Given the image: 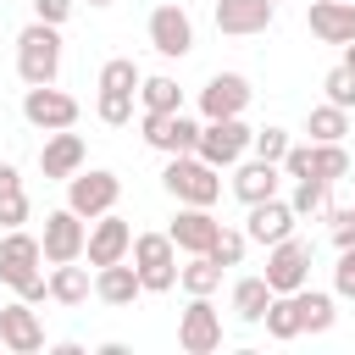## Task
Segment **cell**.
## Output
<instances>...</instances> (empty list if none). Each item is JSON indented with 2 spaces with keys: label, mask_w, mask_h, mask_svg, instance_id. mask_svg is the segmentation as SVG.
<instances>
[{
  "label": "cell",
  "mask_w": 355,
  "mask_h": 355,
  "mask_svg": "<svg viewBox=\"0 0 355 355\" xmlns=\"http://www.w3.org/2000/svg\"><path fill=\"white\" fill-rule=\"evenodd\" d=\"M55 72H61V33H55V22L33 17L17 33V78L33 89V83H55Z\"/></svg>",
  "instance_id": "obj_1"
},
{
  "label": "cell",
  "mask_w": 355,
  "mask_h": 355,
  "mask_svg": "<svg viewBox=\"0 0 355 355\" xmlns=\"http://www.w3.org/2000/svg\"><path fill=\"white\" fill-rule=\"evenodd\" d=\"M161 189H166L178 205H216L222 178H216V166L200 161V155H172L166 172H161Z\"/></svg>",
  "instance_id": "obj_2"
},
{
  "label": "cell",
  "mask_w": 355,
  "mask_h": 355,
  "mask_svg": "<svg viewBox=\"0 0 355 355\" xmlns=\"http://www.w3.org/2000/svg\"><path fill=\"white\" fill-rule=\"evenodd\" d=\"M133 266H139L144 294L178 288V244H172V233H133Z\"/></svg>",
  "instance_id": "obj_3"
},
{
  "label": "cell",
  "mask_w": 355,
  "mask_h": 355,
  "mask_svg": "<svg viewBox=\"0 0 355 355\" xmlns=\"http://www.w3.org/2000/svg\"><path fill=\"white\" fill-rule=\"evenodd\" d=\"M116 200H122V178L105 172V166H94V172H72V178H67V205H72L83 222L116 211Z\"/></svg>",
  "instance_id": "obj_4"
},
{
  "label": "cell",
  "mask_w": 355,
  "mask_h": 355,
  "mask_svg": "<svg viewBox=\"0 0 355 355\" xmlns=\"http://www.w3.org/2000/svg\"><path fill=\"white\" fill-rule=\"evenodd\" d=\"M266 283H272V294H300L305 283H311V244L305 239H277V244H266V272H261Z\"/></svg>",
  "instance_id": "obj_5"
},
{
  "label": "cell",
  "mask_w": 355,
  "mask_h": 355,
  "mask_svg": "<svg viewBox=\"0 0 355 355\" xmlns=\"http://www.w3.org/2000/svg\"><path fill=\"white\" fill-rule=\"evenodd\" d=\"M250 139H255V128H244L239 116H222V122H205V128H200V150H194V155L222 172V166H239V161H244Z\"/></svg>",
  "instance_id": "obj_6"
},
{
  "label": "cell",
  "mask_w": 355,
  "mask_h": 355,
  "mask_svg": "<svg viewBox=\"0 0 355 355\" xmlns=\"http://www.w3.org/2000/svg\"><path fill=\"white\" fill-rule=\"evenodd\" d=\"M178 344H183L189 355L222 349V311L211 305V294H189V311L178 316Z\"/></svg>",
  "instance_id": "obj_7"
},
{
  "label": "cell",
  "mask_w": 355,
  "mask_h": 355,
  "mask_svg": "<svg viewBox=\"0 0 355 355\" xmlns=\"http://www.w3.org/2000/svg\"><path fill=\"white\" fill-rule=\"evenodd\" d=\"M39 261H44V244L33 233H22V227H6V239H0V283H11L22 294L33 277H44Z\"/></svg>",
  "instance_id": "obj_8"
},
{
  "label": "cell",
  "mask_w": 355,
  "mask_h": 355,
  "mask_svg": "<svg viewBox=\"0 0 355 355\" xmlns=\"http://www.w3.org/2000/svg\"><path fill=\"white\" fill-rule=\"evenodd\" d=\"M44 261L50 266H61V261H83V244H89V227H83V216L72 211V205H61V211H50L44 216Z\"/></svg>",
  "instance_id": "obj_9"
},
{
  "label": "cell",
  "mask_w": 355,
  "mask_h": 355,
  "mask_svg": "<svg viewBox=\"0 0 355 355\" xmlns=\"http://www.w3.org/2000/svg\"><path fill=\"white\" fill-rule=\"evenodd\" d=\"M22 116H28L33 128L55 133V128H72V122H78V100L61 94L55 83H33V89L22 94Z\"/></svg>",
  "instance_id": "obj_10"
},
{
  "label": "cell",
  "mask_w": 355,
  "mask_h": 355,
  "mask_svg": "<svg viewBox=\"0 0 355 355\" xmlns=\"http://www.w3.org/2000/svg\"><path fill=\"white\" fill-rule=\"evenodd\" d=\"M0 344L11 355H39L44 349V322L33 316V305L17 294L11 305H0Z\"/></svg>",
  "instance_id": "obj_11"
},
{
  "label": "cell",
  "mask_w": 355,
  "mask_h": 355,
  "mask_svg": "<svg viewBox=\"0 0 355 355\" xmlns=\"http://www.w3.org/2000/svg\"><path fill=\"white\" fill-rule=\"evenodd\" d=\"M250 78L244 72H216L205 89H200V111H205V122H222V116H244V105H250Z\"/></svg>",
  "instance_id": "obj_12"
},
{
  "label": "cell",
  "mask_w": 355,
  "mask_h": 355,
  "mask_svg": "<svg viewBox=\"0 0 355 355\" xmlns=\"http://www.w3.org/2000/svg\"><path fill=\"white\" fill-rule=\"evenodd\" d=\"M83 255H89V266H111V261H128L133 255V227L116 216V211H105V216H94V227H89V244H83Z\"/></svg>",
  "instance_id": "obj_13"
},
{
  "label": "cell",
  "mask_w": 355,
  "mask_h": 355,
  "mask_svg": "<svg viewBox=\"0 0 355 355\" xmlns=\"http://www.w3.org/2000/svg\"><path fill=\"white\" fill-rule=\"evenodd\" d=\"M150 44L161 50V55H189L194 50V17L183 11V6H155L150 11Z\"/></svg>",
  "instance_id": "obj_14"
},
{
  "label": "cell",
  "mask_w": 355,
  "mask_h": 355,
  "mask_svg": "<svg viewBox=\"0 0 355 355\" xmlns=\"http://www.w3.org/2000/svg\"><path fill=\"white\" fill-rule=\"evenodd\" d=\"M272 17H277V0H216V33H233V39L266 33Z\"/></svg>",
  "instance_id": "obj_15"
},
{
  "label": "cell",
  "mask_w": 355,
  "mask_h": 355,
  "mask_svg": "<svg viewBox=\"0 0 355 355\" xmlns=\"http://www.w3.org/2000/svg\"><path fill=\"white\" fill-rule=\"evenodd\" d=\"M172 244L183 250V255H205L211 250V239L222 233V222L211 216V205H178V216H172Z\"/></svg>",
  "instance_id": "obj_16"
},
{
  "label": "cell",
  "mask_w": 355,
  "mask_h": 355,
  "mask_svg": "<svg viewBox=\"0 0 355 355\" xmlns=\"http://www.w3.org/2000/svg\"><path fill=\"white\" fill-rule=\"evenodd\" d=\"M305 28L322 44H355V0H311Z\"/></svg>",
  "instance_id": "obj_17"
},
{
  "label": "cell",
  "mask_w": 355,
  "mask_h": 355,
  "mask_svg": "<svg viewBox=\"0 0 355 355\" xmlns=\"http://www.w3.org/2000/svg\"><path fill=\"white\" fill-rule=\"evenodd\" d=\"M83 161H89V150H83V139H78L72 128H55V133L44 139V150H39V172L55 178V183H67L72 172H83Z\"/></svg>",
  "instance_id": "obj_18"
},
{
  "label": "cell",
  "mask_w": 355,
  "mask_h": 355,
  "mask_svg": "<svg viewBox=\"0 0 355 355\" xmlns=\"http://www.w3.org/2000/svg\"><path fill=\"white\" fill-rule=\"evenodd\" d=\"M294 222H300V216H294V205L272 194V200H255V205H250L244 233H250V244H277V239H288V233H294Z\"/></svg>",
  "instance_id": "obj_19"
},
{
  "label": "cell",
  "mask_w": 355,
  "mask_h": 355,
  "mask_svg": "<svg viewBox=\"0 0 355 355\" xmlns=\"http://www.w3.org/2000/svg\"><path fill=\"white\" fill-rule=\"evenodd\" d=\"M94 294H100L105 305H133V300L144 294L133 255H128V261H111V266H94Z\"/></svg>",
  "instance_id": "obj_20"
},
{
  "label": "cell",
  "mask_w": 355,
  "mask_h": 355,
  "mask_svg": "<svg viewBox=\"0 0 355 355\" xmlns=\"http://www.w3.org/2000/svg\"><path fill=\"white\" fill-rule=\"evenodd\" d=\"M277 183H283V178H277V161H261V155H255V161H239V166H233V194H239L244 205L272 200Z\"/></svg>",
  "instance_id": "obj_21"
},
{
  "label": "cell",
  "mask_w": 355,
  "mask_h": 355,
  "mask_svg": "<svg viewBox=\"0 0 355 355\" xmlns=\"http://www.w3.org/2000/svg\"><path fill=\"white\" fill-rule=\"evenodd\" d=\"M305 133H311L316 144H344V133H349V111H344V105H333V100H322V105H311Z\"/></svg>",
  "instance_id": "obj_22"
},
{
  "label": "cell",
  "mask_w": 355,
  "mask_h": 355,
  "mask_svg": "<svg viewBox=\"0 0 355 355\" xmlns=\"http://www.w3.org/2000/svg\"><path fill=\"white\" fill-rule=\"evenodd\" d=\"M288 205H294V216H327L333 211V183L327 178H294V194H288Z\"/></svg>",
  "instance_id": "obj_23"
},
{
  "label": "cell",
  "mask_w": 355,
  "mask_h": 355,
  "mask_svg": "<svg viewBox=\"0 0 355 355\" xmlns=\"http://www.w3.org/2000/svg\"><path fill=\"white\" fill-rule=\"evenodd\" d=\"M266 305H272V283L266 277H239L233 283V316L239 322H266Z\"/></svg>",
  "instance_id": "obj_24"
},
{
  "label": "cell",
  "mask_w": 355,
  "mask_h": 355,
  "mask_svg": "<svg viewBox=\"0 0 355 355\" xmlns=\"http://www.w3.org/2000/svg\"><path fill=\"white\" fill-rule=\"evenodd\" d=\"M89 288H94V283H89V272H83L78 261H61V266L50 272V300H55V305H83Z\"/></svg>",
  "instance_id": "obj_25"
},
{
  "label": "cell",
  "mask_w": 355,
  "mask_h": 355,
  "mask_svg": "<svg viewBox=\"0 0 355 355\" xmlns=\"http://www.w3.org/2000/svg\"><path fill=\"white\" fill-rule=\"evenodd\" d=\"M222 272L227 266H216L211 255H189V266H178V288L183 294H216L222 288Z\"/></svg>",
  "instance_id": "obj_26"
},
{
  "label": "cell",
  "mask_w": 355,
  "mask_h": 355,
  "mask_svg": "<svg viewBox=\"0 0 355 355\" xmlns=\"http://www.w3.org/2000/svg\"><path fill=\"white\" fill-rule=\"evenodd\" d=\"M294 300H300V322H305V333H327V327L338 322V305H333V294H322V288H311V283H305Z\"/></svg>",
  "instance_id": "obj_27"
},
{
  "label": "cell",
  "mask_w": 355,
  "mask_h": 355,
  "mask_svg": "<svg viewBox=\"0 0 355 355\" xmlns=\"http://www.w3.org/2000/svg\"><path fill=\"white\" fill-rule=\"evenodd\" d=\"M266 333H272L277 344H288V338L305 333V322H300V300H294V294H272V305H266Z\"/></svg>",
  "instance_id": "obj_28"
},
{
  "label": "cell",
  "mask_w": 355,
  "mask_h": 355,
  "mask_svg": "<svg viewBox=\"0 0 355 355\" xmlns=\"http://www.w3.org/2000/svg\"><path fill=\"white\" fill-rule=\"evenodd\" d=\"M155 150H161V155H194V150H200V122L183 116V111H172V116H166V133H161Z\"/></svg>",
  "instance_id": "obj_29"
},
{
  "label": "cell",
  "mask_w": 355,
  "mask_h": 355,
  "mask_svg": "<svg viewBox=\"0 0 355 355\" xmlns=\"http://www.w3.org/2000/svg\"><path fill=\"white\" fill-rule=\"evenodd\" d=\"M139 105H144V111H183V89H178L166 72H155V78L139 83Z\"/></svg>",
  "instance_id": "obj_30"
},
{
  "label": "cell",
  "mask_w": 355,
  "mask_h": 355,
  "mask_svg": "<svg viewBox=\"0 0 355 355\" xmlns=\"http://www.w3.org/2000/svg\"><path fill=\"white\" fill-rule=\"evenodd\" d=\"M133 100H139V89H100L94 116L111 122V128H122V122H133Z\"/></svg>",
  "instance_id": "obj_31"
},
{
  "label": "cell",
  "mask_w": 355,
  "mask_h": 355,
  "mask_svg": "<svg viewBox=\"0 0 355 355\" xmlns=\"http://www.w3.org/2000/svg\"><path fill=\"white\" fill-rule=\"evenodd\" d=\"M244 250H250V233H244V227H222V233L211 239V250H205V255H211L216 266H239V261H244Z\"/></svg>",
  "instance_id": "obj_32"
},
{
  "label": "cell",
  "mask_w": 355,
  "mask_h": 355,
  "mask_svg": "<svg viewBox=\"0 0 355 355\" xmlns=\"http://www.w3.org/2000/svg\"><path fill=\"white\" fill-rule=\"evenodd\" d=\"M144 83V72H139V61H128V55H111L105 67H100V89H139Z\"/></svg>",
  "instance_id": "obj_33"
},
{
  "label": "cell",
  "mask_w": 355,
  "mask_h": 355,
  "mask_svg": "<svg viewBox=\"0 0 355 355\" xmlns=\"http://www.w3.org/2000/svg\"><path fill=\"white\" fill-rule=\"evenodd\" d=\"M311 144H316V139H311ZM316 178H327V183L349 178V150H344V144H316Z\"/></svg>",
  "instance_id": "obj_34"
},
{
  "label": "cell",
  "mask_w": 355,
  "mask_h": 355,
  "mask_svg": "<svg viewBox=\"0 0 355 355\" xmlns=\"http://www.w3.org/2000/svg\"><path fill=\"white\" fill-rule=\"evenodd\" d=\"M322 89H327V100H333V105H344V111H355V72H349L344 61H338V67H333V72L322 78Z\"/></svg>",
  "instance_id": "obj_35"
},
{
  "label": "cell",
  "mask_w": 355,
  "mask_h": 355,
  "mask_svg": "<svg viewBox=\"0 0 355 355\" xmlns=\"http://www.w3.org/2000/svg\"><path fill=\"white\" fill-rule=\"evenodd\" d=\"M250 150H255L261 161H283V155H288V133H283V128H255Z\"/></svg>",
  "instance_id": "obj_36"
},
{
  "label": "cell",
  "mask_w": 355,
  "mask_h": 355,
  "mask_svg": "<svg viewBox=\"0 0 355 355\" xmlns=\"http://www.w3.org/2000/svg\"><path fill=\"white\" fill-rule=\"evenodd\" d=\"M327 233H333V250H349L355 244V205H333L327 211Z\"/></svg>",
  "instance_id": "obj_37"
},
{
  "label": "cell",
  "mask_w": 355,
  "mask_h": 355,
  "mask_svg": "<svg viewBox=\"0 0 355 355\" xmlns=\"http://www.w3.org/2000/svg\"><path fill=\"white\" fill-rule=\"evenodd\" d=\"M28 222V189H0V227H22Z\"/></svg>",
  "instance_id": "obj_38"
},
{
  "label": "cell",
  "mask_w": 355,
  "mask_h": 355,
  "mask_svg": "<svg viewBox=\"0 0 355 355\" xmlns=\"http://www.w3.org/2000/svg\"><path fill=\"white\" fill-rule=\"evenodd\" d=\"M277 166H283L288 178H311V172H316V144H288V155H283Z\"/></svg>",
  "instance_id": "obj_39"
},
{
  "label": "cell",
  "mask_w": 355,
  "mask_h": 355,
  "mask_svg": "<svg viewBox=\"0 0 355 355\" xmlns=\"http://www.w3.org/2000/svg\"><path fill=\"white\" fill-rule=\"evenodd\" d=\"M333 294L338 300H355V244L338 250V266H333Z\"/></svg>",
  "instance_id": "obj_40"
},
{
  "label": "cell",
  "mask_w": 355,
  "mask_h": 355,
  "mask_svg": "<svg viewBox=\"0 0 355 355\" xmlns=\"http://www.w3.org/2000/svg\"><path fill=\"white\" fill-rule=\"evenodd\" d=\"M33 17H39V22H55V28H61V22L72 17V0H33Z\"/></svg>",
  "instance_id": "obj_41"
},
{
  "label": "cell",
  "mask_w": 355,
  "mask_h": 355,
  "mask_svg": "<svg viewBox=\"0 0 355 355\" xmlns=\"http://www.w3.org/2000/svg\"><path fill=\"white\" fill-rule=\"evenodd\" d=\"M0 189H22V172L11 161H0Z\"/></svg>",
  "instance_id": "obj_42"
},
{
  "label": "cell",
  "mask_w": 355,
  "mask_h": 355,
  "mask_svg": "<svg viewBox=\"0 0 355 355\" xmlns=\"http://www.w3.org/2000/svg\"><path fill=\"white\" fill-rule=\"evenodd\" d=\"M344 67H349V72H355V44H344Z\"/></svg>",
  "instance_id": "obj_43"
},
{
  "label": "cell",
  "mask_w": 355,
  "mask_h": 355,
  "mask_svg": "<svg viewBox=\"0 0 355 355\" xmlns=\"http://www.w3.org/2000/svg\"><path fill=\"white\" fill-rule=\"evenodd\" d=\"M89 6H111V0H89Z\"/></svg>",
  "instance_id": "obj_44"
}]
</instances>
